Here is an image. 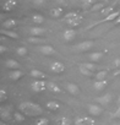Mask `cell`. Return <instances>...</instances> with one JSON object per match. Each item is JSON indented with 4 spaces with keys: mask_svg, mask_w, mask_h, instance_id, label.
I'll list each match as a JSON object with an SVG mask.
<instances>
[{
    "mask_svg": "<svg viewBox=\"0 0 120 125\" xmlns=\"http://www.w3.org/2000/svg\"><path fill=\"white\" fill-rule=\"evenodd\" d=\"M20 112H22L25 115L27 116H40L43 114V109L39 104L34 103V102H22L20 105Z\"/></svg>",
    "mask_w": 120,
    "mask_h": 125,
    "instance_id": "obj_1",
    "label": "cell"
},
{
    "mask_svg": "<svg viewBox=\"0 0 120 125\" xmlns=\"http://www.w3.org/2000/svg\"><path fill=\"white\" fill-rule=\"evenodd\" d=\"M31 88L33 92H37V93H42L44 92L47 88H48V85L44 80H34L32 83H31Z\"/></svg>",
    "mask_w": 120,
    "mask_h": 125,
    "instance_id": "obj_2",
    "label": "cell"
},
{
    "mask_svg": "<svg viewBox=\"0 0 120 125\" xmlns=\"http://www.w3.org/2000/svg\"><path fill=\"white\" fill-rule=\"evenodd\" d=\"M119 16H120V12H119V11H114V12H111L110 15L105 16L103 20H99V21L94 22L93 25L88 26V30H90V28H93L94 26H98V25H100V23H104V22H111V21H115V20H116Z\"/></svg>",
    "mask_w": 120,
    "mask_h": 125,
    "instance_id": "obj_3",
    "label": "cell"
},
{
    "mask_svg": "<svg viewBox=\"0 0 120 125\" xmlns=\"http://www.w3.org/2000/svg\"><path fill=\"white\" fill-rule=\"evenodd\" d=\"M93 47H94V42H93V41H83V42L79 43L77 45H75V49H76L77 52L85 53V52L91 50Z\"/></svg>",
    "mask_w": 120,
    "mask_h": 125,
    "instance_id": "obj_4",
    "label": "cell"
},
{
    "mask_svg": "<svg viewBox=\"0 0 120 125\" xmlns=\"http://www.w3.org/2000/svg\"><path fill=\"white\" fill-rule=\"evenodd\" d=\"M87 108H88V113H90L91 115H93V116H99V115H102L103 112H104L103 105H100V104H98V103H96V104H88Z\"/></svg>",
    "mask_w": 120,
    "mask_h": 125,
    "instance_id": "obj_5",
    "label": "cell"
},
{
    "mask_svg": "<svg viewBox=\"0 0 120 125\" xmlns=\"http://www.w3.org/2000/svg\"><path fill=\"white\" fill-rule=\"evenodd\" d=\"M113 101V96L110 93H105L103 96H99V97H96L94 98V102H97L98 104L103 105V107H108Z\"/></svg>",
    "mask_w": 120,
    "mask_h": 125,
    "instance_id": "obj_6",
    "label": "cell"
},
{
    "mask_svg": "<svg viewBox=\"0 0 120 125\" xmlns=\"http://www.w3.org/2000/svg\"><path fill=\"white\" fill-rule=\"evenodd\" d=\"M50 70L54 74H63L66 70V66L63 64L61 61H53L50 64Z\"/></svg>",
    "mask_w": 120,
    "mask_h": 125,
    "instance_id": "obj_7",
    "label": "cell"
},
{
    "mask_svg": "<svg viewBox=\"0 0 120 125\" xmlns=\"http://www.w3.org/2000/svg\"><path fill=\"white\" fill-rule=\"evenodd\" d=\"M37 49H38V52H39L40 54H43V55H48V56L54 55V54L56 53L55 48H54V47H51V45H49V44H43V45H39Z\"/></svg>",
    "mask_w": 120,
    "mask_h": 125,
    "instance_id": "obj_8",
    "label": "cell"
},
{
    "mask_svg": "<svg viewBox=\"0 0 120 125\" xmlns=\"http://www.w3.org/2000/svg\"><path fill=\"white\" fill-rule=\"evenodd\" d=\"M0 116L4 121H9L11 118H14V114H11L10 107H1L0 108Z\"/></svg>",
    "mask_w": 120,
    "mask_h": 125,
    "instance_id": "obj_9",
    "label": "cell"
},
{
    "mask_svg": "<svg viewBox=\"0 0 120 125\" xmlns=\"http://www.w3.org/2000/svg\"><path fill=\"white\" fill-rule=\"evenodd\" d=\"M44 33H47V30L43 28V27L36 26V27H31V28H30V34H31V37H42Z\"/></svg>",
    "mask_w": 120,
    "mask_h": 125,
    "instance_id": "obj_10",
    "label": "cell"
},
{
    "mask_svg": "<svg viewBox=\"0 0 120 125\" xmlns=\"http://www.w3.org/2000/svg\"><path fill=\"white\" fill-rule=\"evenodd\" d=\"M5 66L10 70H19L21 69V65H20V62L15 59H6L5 60Z\"/></svg>",
    "mask_w": 120,
    "mask_h": 125,
    "instance_id": "obj_11",
    "label": "cell"
},
{
    "mask_svg": "<svg viewBox=\"0 0 120 125\" xmlns=\"http://www.w3.org/2000/svg\"><path fill=\"white\" fill-rule=\"evenodd\" d=\"M63 38H64L66 42H72V41L76 38V31H75L74 28L65 30L64 33H63Z\"/></svg>",
    "mask_w": 120,
    "mask_h": 125,
    "instance_id": "obj_12",
    "label": "cell"
},
{
    "mask_svg": "<svg viewBox=\"0 0 120 125\" xmlns=\"http://www.w3.org/2000/svg\"><path fill=\"white\" fill-rule=\"evenodd\" d=\"M23 76H25V73H23L21 69H19V70H11V71L9 73V79L12 80V81H19V80L22 79Z\"/></svg>",
    "mask_w": 120,
    "mask_h": 125,
    "instance_id": "obj_13",
    "label": "cell"
},
{
    "mask_svg": "<svg viewBox=\"0 0 120 125\" xmlns=\"http://www.w3.org/2000/svg\"><path fill=\"white\" fill-rule=\"evenodd\" d=\"M66 91L72 94V96H79L80 94V87L76 85V83H72V82H68L66 83Z\"/></svg>",
    "mask_w": 120,
    "mask_h": 125,
    "instance_id": "obj_14",
    "label": "cell"
},
{
    "mask_svg": "<svg viewBox=\"0 0 120 125\" xmlns=\"http://www.w3.org/2000/svg\"><path fill=\"white\" fill-rule=\"evenodd\" d=\"M16 6H17V1H16V0H6V1L3 4V11L10 12V11H12Z\"/></svg>",
    "mask_w": 120,
    "mask_h": 125,
    "instance_id": "obj_15",
    "label": "cell"
},
{
    "mask_svg": "<svg viewBox=\"0 0 120 125\" xmlns=\"http://www.w3.org/2000/svg\"><path fill=\"white\" fill-rule=\"evenodd\" d=\"M30 75L34 79V80H45L47 79V74L43 73L42 70H38V69H33L30 71Z\"/></svg>",
    "mask_w": 120,
    "mask_h": 125,
    "instance_id": "obj_16",
    "label": "cell"
},
{
    "mask_svg": "<svg viewBox=\"0 0 120 125\" xmlns=\"http://www.w3.org/2000/svg\"><path fill=\"white\" fill-rule=\"evenodd\" d=\"M108 80L105 79V80H96L94 82H93V88L96 90V91H98V92H100V91H103L107 86H108Z\"/></svg>",
    "mask_w": 120,
    "mask_h": 125,
    "instance_id": "obj_17",
    "label": "cell"
},
{
    "mask_svg": "<svg viewBox=\"0 0 120 125\" xmlns=\"http://www.w3.org/2000/svg\"><path fill=\"white\" fill-rule=\"evenodd\" d=\"M104 56V53L103 52H94V53H90L88 54V59L92 61V62H98L103 59Z\"/></svg>",
    "mask_w": 120,
    "mask_h": 125,
    "instance_id": "obj_18",
    "label": "cell"
},
{
    "mask_svg": "<svg viewBox=\"0 0 120 125\" xmlns=\"http://www.w3.org/2000/svg\"><path fill=\"white\" fill-rule=\"evenodd\" d=\"M1 25H3V28H5V30H11V28L17 27V21L14 20V19H8V20H5Z\"/></svg>",
    "mask_w": 120,
    "mask_h": 125,
    "instance_id": "obj_19",
    "label": "cell"
},
{
    "mask_svg": "<svg viewBox=\"0 0 120 125\" xmlns=\"http://www.w3.org/2000/svg\"><path fill=\"white\" fill-rule=\"evenodd\" d=\"M1 36H5V37H9V38H14V39H19V33H16L15 31H11V30H5V28H1L0 31Z\"/></svg>",
    "mask_w": 120,
    "mask_h": 125,
    "instance_id": "obj_20",
    "label": "cell"
},
{
    "mask_svg": "<svg viewBox=\"0 0 120 125\" xmlns=\"http://www.w3.org/2000/svg\"><path fill=\"white\" fill-rule=\"evenodd\" d=\"M45 107H47V109H49L51 112H56L61 108V105H60V103L58 101H49V102H47Z\"/></svg>",
    "mask_w": 120,
    "mask_h": 125,
    "instance_id": "obj_21",
    "label": "cell"
},
{
    "mask_svg": "<svg viewBox=\"0 0 120 125\" xmlns=\"http://www.w3.org/2000/svg\"><path fill=\"white\" fill-rule=\"evenodd\" d=\"M49 14H50L51 17H54V19H59V17H61V16H63V14H64V9H63V8H53V9H50Z\"/></svg>",
    "mask_w": 120,
    "mask_h": 125,
    "instance_id": "obj_22",
    "label": "cell"
},
{
    "mask_svg": "<svg viewBox=\"0 0 120 125\" xmlns=\"http://www.w3.org/2000/svg\"><path fill=\"white\" fill-rule=\"evenodd\" d=\"M75 120H71L68 116H60L56 119V124L58 125H74Z\"/></svg>",
    "mask_w": 120,
    "mask_h": 125,
    "instance_id": "obj_23",
    "label": "cell"
},
{
    "mask_svg": "<svg viewBox=\"0 0 120 125\" xmlns=\"http://www.w3.org/2000/svg\"><path fill=\"white\" fill-rule=\"evenodd\" d=\"M48 85V90L53 93H63V90L61 87H60L59 85H56L55 82H47Z\"/></svg>",
    "mask_w": 120,
    "mask_h": 125,
    "instance_id": "obj_24",
    "label": "cell"
},
{
    "mask_svg": "<svg viewBox=\"0 0 120 125\" xmlns=\"http://www.w3.org/2000/svg\"><path fill=\"white\" fill-rule=\"evenodd\" d=\"M27 41H28V43L34 44V45H43V43H47V39H44L42 37H30Z\"/></svg>",
    "mask_w": 120,
    "mask_h": 125,
    "instance_id": "obj_25",
    "label": "cell"
},
{
    "mask_svg": "<svg viewBox=\"0 0 120 125\" xmlns=\"http://www.w3.org/2000/svg\"><path fill=\"white\" fill-rule=\"evenodd\" d=\"M82 20H83V17H82V16H80V17H77V19L66 20V23H68L70 27H77V26H80V25H81Z\"/></svg>",
    "mask_w": 120,
    "mask_h": 125,
    "instance_id": "obj_26",
    "label": "cell"
},
{
    "mask_svg": "<svg viewBox=\"0 0 120 125\" xmlns=\"http://www.w3.org/2000/svg\"><path fill=\"white\" fill-rule=\"evenodd\" d=\"M79 71H80V73H81V75H83V76H87V77L93 76V73H92V71H90L87 68H85L82 64H80V65H79Z\"/></svg>",
    "mask_w": 120,
    "mask_h": 125,
    "instance_id": "obj_27",
    "label": "cell"
},
{
    "mask_svg": "<svg viewBox=\"0 0 120 125\" xmlns=\"http://www.w3.org/2000/svg\"><path fill=\"white\" fill-rule=\"evenodd\" d=\"M26 119V116L22 114V112H15L14 113V120L17 123H23Z\"/></svg>",
    "mask_w": 120,
    "mask_h": 125,
    "instance_id": "obj_28",
    "label": "cell"
},
{
    "mask_svg": "<svg viewBox=\"0 0 120 125\" xmlns=\"http://www.w3.org/2000/svg\"><path fill=\"white\" fill-rule=\"evenodd\" d=\"M105 6H107V4H105L104 1H102V3H97V4H94V5L91 8V11H102Z\"/></svg>",
    "mask_w": 120,
    "mask_h": 125,
    "instance_id": "obj_29",
    "label": "cell"
},
{
    "mask_svg": "<svg viewBox=\"0 0 120 125\" xmlns=\"http://www.w3.org/2000/svg\"><path fill=\"white\" fill-rule=\"evenodd\" d=\"M32 21H33V23L39 25V23H43V22H44V17H43L42 15H39V14H34V15L32 16Z\"/></svg>",
    "mask_w": 120,
    "mask_h": 125,
    "instance_id": "obj_30",
    "label": "cell"
},
{
    "mask_svg": "<svg viewBox=\"0 0 120 125\" xmlns=\"http://www.w3.org/2000/svg\"><path fill=\"white\" fill-rule=\"evenodd\" d=\"M107 76H108V71L107 70H100L96 74L94 77H96V80H105Z\"/></svg>",
    "mask_w": 120,
    "mask_h": 125,
    "instance_id": "obj_31",
    "label": "cell"
},
{
    "mask_svg": "<svg viewBox=\"0 0 120 125\" xmlns=\"http://www.w3.org/2000/svg\"><path fill=\"white\" fill-rule=\"evenodd\" d=\"M111 12H114V5H108V6H105V8L100 11V14H102V15H105V16L110 15Z\"/></svg>",
    "mask_w": 120,
    "mask_h": 125,
    "instance_id": "obj_32",
    "label": "cell"
},
{
    "mask_svg": "<svg viewBox=\"0 0 120 125\" xmlns=\"http://www.w3.org/2000/svg\"><path fill=\"white\" fill-rule=\"evenodd\" d=\"M36 125H49V120L47 118H43V116H38L34 121Z\"/></svg>",
    "mask_w": 120,
    "mask_h": 125,
    "instance_id": "obj_33",
    "label": "cell"
},
{
    "mask_svg": "<svg viewBox=\"0 0 120 125\" xmlns=\"http://www.w3.org/2000/svg\"><path fill=\"white\" fill-rule=\"evenodd\" d=\"M81 15L79 14V12H76V11H70V12H68L66 15H65V21L66 20H71V19H77V17H80Z\"/></svg>",
    "mask_w": 120,
    "mask_h": 125,
    "instance_id": "obj_34",
    "label": "cell"
},
{
    "mask_svg": "<svg viewBox=\"0 0 120 125\" xmlns=\"http://www.w3.org/2000/svg\"><path fill=\"white\" fill-rule=\"evenodd\" d=\"M16 54L20 56H26L28 54V50L26 47H19V48H16Z\"/></svg>",
    "mask_w": 120,
    "mask_h": 125,
    "instance_id": "obj_35",
    "label": "cell"
},
{
    "mask_svg": "<svg viewBox=\"0 0 120 125\" xmlns=\"http://www.w3.org/2000/svg\"><path fill=\"white\" fill-rule=\"evenodd\" d=\"M94 4H96V0H83L82 6H83L85 9H90V10H91V8H92Z\"/></svg>",
    "mask_w": 120,
    "mask_h": 125,
    "instance_id": "obj_36",
    "label": "cell"
},
{
    "mask_svg": "<svg viewBox=\"0 0 120 125\" xmlns=\"http://www.w3.org/2000/svg\"><path fill=\"white\" fill-rule=\"evenodd\" d=\"M82 65H83L85 68H87V69H88L90 71H92V73L98 69V66L94 64V62H85V64H82Z\"/></svg>",
    "mask_w": 120,
    "mask_h": 125,
    "instance_id": "obj_37",
    "label": "cell"
},
{
    "mask_svg": "<svg viewBox=\"0 0 120 125\" xmlns=\"http://www.w3.org/2000/svg\"><path fill=\"white\" fill-rule=\"evenodd\" d=\"M6 99H8V91L5 88H1L0 90V101L5 102Z\"/></svg>",
    "mask_w": 120,
    "mask_h": 125,
    "instance_id": "obj_38",
    "label": "cell"
},
{
    "mask_svg": "<svg viewBox=\"0 0 120 125\" xmlns=\"http://www.w3.org/2000/svg\"><path fill=\"white\" fill-rule=\"evenodd\" d=\"M82 119H83V121H85L87 125H96V120L92 119V118H90V116H83Z\"/></svg>",
    "mask_w": 120,
    "mask_h": 125,
    "instance_id": "obj_39",
    "label": "cell"
},
{
    "mask_svg": "<svg viewBox=\"0 0 120 125\" xmlns=\"http://www.w3.org/2000/svg\"><path fill=\"white\" fill-rule=\"evenodd\" d=\"M111 118H115V119H120V105H118L116 110L111 114Z\"/></svg>",
    "mask_w": 120,
    "mask_h": 125,
    "instance_id": "obj_40",
    "label": "cell"
},
{
    "mask_svg": "<svg viewBox=\"0 0 120 125\" xmlns=\"http://www.w3.org/2000/svg\"><path fill=\"white\" fill-rule=\"evenodd\" d=\"M75 124H76V125H87V124L83 121L82 118H77V119H75Z\"/></svg>",
    "mask_w": 120,
    "mask_h": 125,
    "instance_id": "obj_41",
    "label": "cell"
},
{
    "mask_svg": "<svg viewBox=\"0 0 120 125\" xmlns=\"http://www.w3.org/2000/svg\"><path fill=\"white\" fill-rule=\"evenodd\" d=\"M8 49H9L8 47H5L4 44H1V47H0V53H1V54H4V53H5Z\"/></svg>",
    "mask_w": 120,
    "mask_h": 125,
    "instance_id": "obj_42",
    "label": "cell"
},
{
    "mask_svg": "<svg viewBox=\"0 0 120 125\" xmlns=\"http://www.w3.org/2000/svg\"><path fill=\"white\" fill-rule=\"evenodd\" d=\"M33 1H34L36 5H39V6H40V5H43V4L45 3V0H33Z\"/></svg>",
    "mask_w": 120,
    "mask_h": 125,
    "instance_id": "obj_43",
    "label": "cell"
},
{
    "mask_svg": "<svg viewBox=\"0 0 120 125\" xmlns=\"http://www.w3.org/2000/svg\"><path fill=\"white\" fill-rule=\"evenodd\" d=\"M114 66L115 68H119L120 66V59H115L114 60Z\"/></svg>",
    "mask_w": 120,
    "mask_h": 125,
    "instance_id": "obj_44",
    "label": "cell"
},
{
    "mask_svg": "<svg viewBox=\"0 0 120 125\" xmlns=\"http://www.w3.org/2000/svg\"><path fill=\"white\" fill-rule=\"evenodd\" d=\"M115 77L116 76H120V69H115V71H114V74H113Z\"/></svg>",
    "mask_w": 120,
    "mask_h": 125,
    "instance_id": "obj_45",
    "label": "cell"
},
{
    "mask_svg": "<svg viewBox=\"0 0 120 125\" xmlns=\"http://www.w3.org/2000/svg\"><path fill=\"white\" fill-rule=\"evenodd\" d=\"M114 25H116V26H120V16H119V17H118V19L114 21Z\"/></svg>",
    "mask_w": 120,
    "mask_h": 125,
    "instance_id": "obj_46",
    "label": "cell"
},
{
    "mask_svg": "<svg viewBox=\"0 0 120 125\" xmlns=\"http://www.w3.org/2000/svg\"><path fill=\"white\" fill-rule=\"evenodd\" d=\"M0 125H9V124H6V121L3 120V121H0Z\"/></svg>",
    "mask_w": 120,
    "mask_h": 125,
    "instance_id": "obj_47",
    "label": "cell"
},
{
    "mask_svg": "<svg viewBox=\"0 0 120 125\" xmlns=\"http://www.w3.org/2000/svg\"><path fill=\"white\" fill-rule=\"evenodd\" d=\"M116 104H118V105H120V96H119V98H118V102H116Z\"/></svg>",
    "mask_w": 120,
    "mask_h": 125,
    "instance_id": "obj_48",
    "label": "cell"
},
{
    "mask_svg": "<svg viewBox=\"0 0 120 125\" xmlns=\"http://www.w3.org/2000/svg\"><path fill=\"white\" fill-rule=\"evenodd\" d=\"M110 125H120V123H113V124H110Z\"/></svg>",
    "mask_w": 120,
    "mask_h": 125,
    "instance_id": "obj_49",
    "label": "cell"
}]
</instances>
